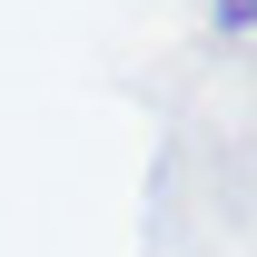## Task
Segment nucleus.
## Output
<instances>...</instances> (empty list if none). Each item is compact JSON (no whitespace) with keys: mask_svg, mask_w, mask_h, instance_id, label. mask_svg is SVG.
Returning <instances> with one entry per match:
<instances>
[]
</instances>
